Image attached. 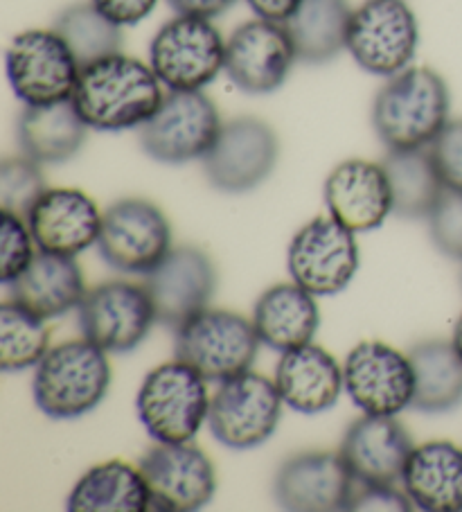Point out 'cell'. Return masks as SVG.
I'll return each mask as SVG.
<instances>
[{
	"label": "cell",
	"mask_w": 462,
	"mask_h": 512,
	"mask_svg": "<svg viewBox=\"0 0 462 512\" xmlns=\"http://www.w3.org/2000/svg\"><path fill=\"white\" fill-rule=\"evenodd\" d=\"M163 84L149 64L111 55L82 68L73 102L88 129H140L163 102Z\"/></svg>",
	"instance_id": "cell-1"
},
{
	"label": "cell",
	"mask_w": 462,
	"mask_h": 512,
	"mask_svg": "<svg viewBox=\"0 0 462 512\" xmlns=\"http://www.w3.org/2000/svg\"><path fill=\"white\" fill-rule=\"evenodd\" d=\"M451 93L433 68L411 66L379 88L372 129L388 152L429 147L449 122Z\"/></svg>",
	"instance_id": "cell-2"
},
{
	"label": "cell",
	"mask_w": 462,
	"mask_h": 512,
	"mask_svg": "<svg viewBox=\"0 0 462 512\" xmlns=\"http://www.w3.org/2000/svg\"><path fill=\"white\" fill-rule=\"evenodd\" d=\"M109 352L88 339L50 348L39 361L32 391L43 416L75 420L95 411L111 388Z\"/></svg>",
	"instance_id": "cell-3"
},
{
	"label": "cell",
	"mask_w": 462,
	"mask_h": 512,
	"mask_svg": "<svg viewBox=\"0 0 462 512\" xmlns=\"http://www.w3.org/2000/svg\"><path fill=\"white\" fill-rule=\"evenodd\" d=\"M208 379L174 359L147 373L136 397L142 427L156 443H190L208 420Z\"/></svg>",
	"instance_id": "cell-4"
},
{
	"label": "cell",
	"mask_w": 462,
	"mask_h": 512,
	"mask_svg": "<svg viewBox=\"0 0 462 512\" xmlns=\"http://www.w3.org/2000/svg\"><path fill=\"white\" fill-rule=\"evenodd\" d=\"M260 343L253 321L206 307L176 328L174 355L208 382H226L251 370Z\"/></svg>",
	"instance_id": "cell-5"
},
{
	"label": "cell",
	"mask_w": 462,
	"mask_h": 512,
	"mask_svg": "<svg viewBox=\"0 0 462 512\" xmlns=\"http://www.w3.org/2000/svg\"><path fill=\"white\" fill-rule=\"evenodd\" d=\"M226 64V41L212 19L176 14L149 43V66L170 91H203Z\"/></svg>",
	"instance_id": "cell-6"
},
{
	"label": "cell",
	"mask_w": 462,
	"mask_h": 512,
	"mask_svg": "<svg viewBox=\"0 0 462 512\" xmlns=\"http://www.w3.org/2000/svg\"><path fill=\"white\" fill-rule=\"evenodd\" d=\"M420 46V23L406 0H366L352 12L348 50L363 73L395 77L411 68Z\"/></svg>",
	"instance_id": "cell-7"
},
{
	"label": "cell",
	"mask_w": 462,
	"mask_h": 512,
	"mask_svg": "<svg viewBox=\"0 0 462 512\" xmlns=\"http://www.w3.org/2000/svg\"><path fill=\"white\" fill-rule=\"evenodd\" d=\"M221 127L224 122L206 93L170 91L154 116L140 127V145L142 152L163 165L203 161Z\"/></svg>",
	"instance_id": "cell-8"
},
{
	"label": "cell",
	"mask_w": 462,
	"mask_h": 512,
	"mask_svg": "<svg viewBox=\"0 0 462 512\" xmlns=\"http://www.w3.org/2000/svg\"><path fill=\"white\" fill-rule=\"evenodd\" d=\"M282 404L275 382L253 370L219 382L208 413L212 436L237 452L262 447L278 429Z\"/></svg>",
	"instance_id": "cell-9"
},
{
	"label": "cell",
	"mask_w": 462,
	"mask_h": 512,
	"mask_svg": "<svg viewBox=\"0 0 462 512\" xmlns=\"http://www.w3.org/2000/svg\"><path fill=\"white\" fill-rule=\"evenodd\" d=\"M14 95L25 107L73 100L82 66L55 30H25L5 52Z\"/></svg>",
	"instance_id": "cell-10"
},
{
	"label": "cell",
	"mask_w": 462,
	"mask_h": 512,
	"mask_svg": "<svg viewBox=\"0 0 462 512\" xmlns=\"http://www.w3.org/2000/svg\"><path fill=\"white\" fill-rule=\"evenodd\" d=\"M287 264L291 280L309 294L336 296L359 271L357 237L332 215L316 217L293 235Z\"/></svg>",
	"instance_id": "cell-11"
},
{
	"label": "cell",
	"mask_w": 462,
	"mask_h": 512,
	"mask_svg": "<svg viewBox=\"0 0 462 512\" xmlns=\"http://www.w3.org/2000/svg\"><path fill=\"white\" fill-rule=\"evenodd\" d=\"M97 249L111 269L147 276L172 251V226L156 203L120 199L104 210Z\"/></svg>",
	"instance_id": "cell-12"
},
{
	"label": "cell",
	"mask_w": 462,
	"mask_h": 512,
	"mask_svg": "<svg viewBox=\"0 0 462 512\" xmlns=\"http://www.w3.org/2000/svg\"><path fill=\"white\" fill-rule=\"evenodd\" d=\"M278 158L280 140L273 127L260 118L242 116L224 122L215 145L201 163L212 188L244 194L269 179Z\"/></svg>",
	"instance_id": "cell-13"
},
{
	"label": "cell",
	"mask_w": 462,
	"mask_h": 512,
	"mask_svg": "<svg viewBox=\"0 0 462 512\" xmlns=\"http://www.w3.org/2000/svg\"><path fill=\"white\" fill-rule=\"evenodd\" d=\"M158 321L145 285L127 280L102 282L86 291L79 305L84 339L111 355L136 350Z\"/></svg>",
	"instance_id": "cell-14"
},
{
	"label": "cell",
	"mask_w": 462,
	"mask_h": 512,
	"mask_svg": "<svg viewBox=\"0 0 462 512\" xmlns=\"http://www.w3.org/2000/svg\"><path fill=\"white\" fill-rule=\"evenodd\" d=\"M151 510L194 512L217 492V472L208 454L190 443H158L140 458Z\"/></svg>",
	"instance_id": "cell-15"
},
{
	"label": "cell",
	"mask_w": 462,
	"mask_h": 512,
	"mask_svg": "<svg viewBox=\"0 0 462 512\" xmlns=\"http://www.w3.org/2000/svg\"><path fill=\"white\" fill-rule=\"evenodd\" d=\"M345 393L368 416H399L413 404L415 373L408 355L381 341H363L343 364Z\"/></svg>",
	"instance_id": "cell-16"
},
{
	"label": "cell",
	"mask_w": 462,
	"mask_h": 512,
	"mask_svg": "<svg viewBox=\"0 0 462 512\" xmlns=\"http://www.w3.org/2000/svg\"><path fill=\"white\" fill-rule=\"evenodd\" d=\"M296 61L287 25L253 19L228 37L224 73L242 93L269 95L284 86Z\"/></svg>",
	"instance_id": "cell-17"
},
{
	"label": "cell",
	"mask_w": 462,
	"mask_h": 512,
	"mask_svg": "<svg viewBox=\"0 0 462 512\" xmlns=\"http://www.w3.org/2000/svg\"><path fill=\"white\" fill-rule=\"evenodd\" d=\"M142 285L149 291L158 321L176 330L210 305L217 289V269L210 255L197 246H172Z\"/></svg>",
	"instance_id": "cell-18"
},
{
	"label": "cell",
	"mask_w": 462,
	"mask_h": 512,
	"mask_svg": "<svg viewBox=\"0 0 462 512\" xmlns=\"http://www.w3.org/2000/svg\"><path fill=\"white\" fill-rule=\"evenodd\" d=\"M354 485L341 452H302L280 465L273 494L284 510L332 512L350 508Z\"/></svg>",
	"instance_id": "cell-19"
},
{
	"label": "cell",
	"mask_w": 462,
	"mask_h": 512,
	"mask_svg": "<svg viewBox=\"0 0 462 512\" xmlns=\"http://www.w3.org/2000/svg\"><path fill=\"white\" fill-rule=\"evenodd\" d=\"M102 217L104 213L86 192L55 188L43 192L25 222L39 251L75 258L100 240Z\"/></svg>",
	"instance_id": "cell-20"
},
{
	"label": "cell",
	"mask_w": 462,
	"mask_h": 512,
	"mask_svg": "<svg viewBox=\"0 0 462 512\" xmlns=\"http://www.w3.org/2000/svg\"><path fill=\"white\" fill-rule=\"evenodd\" d=\"M413 447L411 436L395 416L363 413L345 431L339 452L357 483L397 485L402 483Z\"/></svg>",
	"instance_id": "cell-21"
},
{
	"label": "cell",
	"mask_w": 462,
	"mask_h": 512,
	"mask_svg": "<svg viewBox=\"0 0 462 512\" xmlns=\"http://www.w3.org/2000/svg\"><path fill=\"white\" fill-rule=\"evenodd\" d=\"M325 203L334 219L354 233L375 231L393 213V192L381 163L350 158L325 181Z\"/></svg>",
	"instance_id": "cell-22"
},
{
	"label": "cell",
	"mask_w": 462,
	"mask_h": 512,
	"mask_svg": "<svg viewBox=\"0 0 462 512\" xmlns=\"http://www.w3.org/2000/svg\"><path fill=\"white\" fill-rule=\"evenodd\" d=\"M273 382L278 386L284 406L302 416H318L334 409L345 391L339 361L332 352L314 343L282 352Z\"/></svg>",
	"instance_id": "cell-23"
},
{
	"label": "cell",
	"mask_w": 462,
	"mask_h": 512,
	"mask_svg": "<svg viewBox=\"0 0 462 512\" xmlns=\"http://www.w3.org/2000/svg\"><path fill=\"white\" fill-rule=\"evenodd\" d=\"M402 488L424 512H462V449L449 440L413 447Z\"/></svg>",
	"instance_id": "cell-24"
},
{
	"label": "cell",
	"mask_w": 462,
	"mask_h": 512,
	"mask_svg": "<svg viewBox=\"0 0 462 512\" xmlns=\"http://www.w3.org/2000/svg\"><path fill=\"white\" fill-rule=\"evenodd\" d=\"M10 287L12 300L41 319H57L79 310L86 296L82 269L75 258L39 251Z\"/></svg>",
	"instance_id": "cell-25"
},
{
	"label": "cell",
	"mask_w": 462,
	"mask_h": 512,
	"mask_svg": "<svg viewBox=\"0 0 462 512\" xmlns=\"http://www.w3.org/2000/svg\"><path fill=\"white\" fill-rule=\"evenodd\" d=\"M251 321L266 348L289 352L312 343L321 323V312L314 294L296 282H282L257 298Z\"/></svg>",
	"instance_id": "cell-26"
},
{
	"label": "cell",
	"mask_w": 462,
	"mask_h": 512,
	"mask_svg": "<svg viewBox=\"0 0 462 512\" xmlns=\"http://www.w3.org/2000/svg\"><path fill=\"white\" fill-rule=\"evenodd\" d=\"M88 125L73 100L25 107L19 116V147L41 165H59L75 158L86 140Z\"/></svg>",
	"instance_id": "cell-27"
},
{
	"label": "cell",
	"mask_w": 462,
	"mask_h": 512,
	"mask_svg": "<svg viewBox=\"0 0 462 512\" xmlns=\"http://www.w3.org/2000/svg\"><path fill=\"white\" fill-rule=\"evenodd\" d=\"M352 12L348 0H302L291 19L284 23L298 61L323 66L348 50Z\"/></svg>",
	"instance_id": "cell-28"
},
{
	"label": "cell",
	"mask_w": 462,
	"mask_h": 512,
	"mask_svg": "<svg viewBox=\"0 0 462 512\" xmlns=\"http://www.w3.org/2000/svg\"><path fill=\"white\" fill-rule=\"evenodd\" d=\"M73 512H145L151 510L149 488L140 467L106 461L88 470L68 494Z\"/></svg>",
	"instance_id": "cell-29"
},
{
	"label": "cell",
	"mask_w": 462,
	"mask_h": 512,
	"mask_svg": "<svg viewBox=\"0 0 462 512\" xmlns=\"http://www.w3.org/2000/svg\"><path fill=\"white\" fill-rule=\"evenodd\" d=\"M415 373L411 409L447 413L462 404V359L451 341H422L408 352Z\"/></svg>",
	"instance_id": "cell-30"
},
{
	"label": "cell",
	"mask_w": 462,
	"mask_h": 512,
	"mask_svg": "<svg viewBox=\"0 0 462 512\" xmlns=\"http://www.w3.org/2000/svg\"><path fill=\"white\" fill-rule=\"evenodd\" d=\"M381 165L393 192V213L402 219H429L444 192L431 149L388 152Z\"/></svg>",
	"instance_id": "cell-31"
},
{
	"label": "cell",
	"mask_w": 462,
	"mask_h": 512,
	"mask_svg": "<svg viewBox=\"0 0 462 512\" xmlns=\"http://www.w3.org/2000/svg\"><path fill=\"white\" fill-rule=\"evenodd\" d=\"M66 46L73 52L79 66H88L93 61L118 55L122 50V28L88 3H75L61 10L52 25Z\"/></svg>",
	"instance_id": "cell-32"
},
{
	"label": "cell",
	"mask_w": 462,
	"mask_h": 512,
	"mask_svg": "<svg viewBox=\"0 0 462 512\" xmlns=\"http://www.w3.org/2000/svg\"><path fill=\"white\" fill-rule=\"evenodd\" d=\"M50 350L46 319L25 310L16 300L0 307V368L3 373H21L37 368Z\"/></svg>",
	"instance_id": "cell-33"
},
{
	"label": "cell",
	"mask_w": 462,
	"mask_h": 512,
	"mask_svg": "<svg viewBox=\"0 0 462 512\" xmlns=\"http://www.w3.org/2000/svg\"><path fill=\"white\" fill-rule=\"evenodd\" d=\"M46 190L41 163L32 161L30 156L5 158L0 165V208L5 213L25 219Z\"/></svg>",
	"instance_id": "cell-34"
},
{
	"label": "cell",
	"mask_w": 462,
	"mask_h": 512,
	"mask_svg": "<svg viewBox=\"0 0 462 512\" xmlns=\"http://www.w3.org/2000/svg\"><path fill=\"white\" fill-rule=\"evenodd\" d=\"M34 249H37V242H34L28 222L3 210V219H0V280L5 287L12 285L30 267L34 255H37Z\"/></svg>",
	"instance_id": "cell-35"
},
{
	"label": "cell",
	"mask_w": 462,
	"mask_h": 512,
	"mask_svg": "<svg viewBox=\"0 0 462 512\" xmlns=\"http://www.w3.org/2000/svg\"><path fill=\"white\" fill-rule=\"evenodd\" d=\"M429 231L440 253L462 262V192L444 188L429 215Z\"/></svg>",
	"instance_id": "cell-36"
},
{
	"label": "cell",
	"mask_w": 462,
	"mask_h": 512,
	"mask_svg": "<svg viewBox=\"0 0 462 512\" xmlns=\"http://www.w3.org/2000/svg\"><path fill=\"white\" fill-rule=\"evenodd\" d=\"M429 149L444 188L462 192V118L449 120Z\"/></svg>",
	"instance_id": "cell-37"
},
{
	"label": "cell",
	"mask_w": 462,
	"mask_h": 512,
	"mask_svg": "<svg viewBox=\"0 0 462 512\" xmlns=\"http://www.w3.org/2000/svg\"><path fill=\"white\" fill-rule=\"evenodd\" d=\"M413 508V501L408 499L404 490H397V485H366L357 483L352 492V501L348 510H393L406 512Z\"/></svg>",
	"instance_id": "cell-38"
},
{
	"label": "cell",
	"mask_w": 462,
	"mask_h": 512,
	"mask_svg": "<svg viewBox=\"0 0 462 512\" xmlns=\"http://www.w3.org/2000/svg\"><path fill=\"white\" fill-rule=\"evenodd\" d=\"M91 3L115 25L131 28L156 10L158 0H91Z\"/></svg>",
	"instance_id": "cell-39"
},
{
	"label": "cell",
	"mask_w": 462,
	"mask_h": 512,
	"mask_svg": "<svg viewBox=\"0 0 462 512\" xmlns=\"http://www.w3.org/2000/svg\"><path fill=\"white\" fill-rule=\"evenodd\" d=\"M237 0H167L176 14L203 16V19H217L226 14Z\"/></svg>",
	"instance_id": "cell-40"
},
{
	"label": "cell",
	"mask_w": 462,
	"mask_h": 512,
	"mask_svg": "<svg viewBox=\"0 0 462 512\" xmlns=\"http://www.w3.org/2000/svg\"><path fill=\"white\" fill-rule=\"evenodd\" d=\"M257 19L287 23L302 0H246Z\"/></svg>",
	"instance_id": "cell-41"
},
{
	"label": "cell",
	"mask_w": 462,
	"mask_h": 512,
	"mask_svg": "<svg viewBox=\"0 0 462 512\" xmlns=\"http://www.w3.org/2000/svg\"><path fill=\"white\" fill-rule=\"evenodd\" d=\"M451 343H453V348H456V352H458L460 359H462V314H460V319L456 323V328H453Z\"/></svg>",
	"instance_id": "cell-42"
}]
</instances>
